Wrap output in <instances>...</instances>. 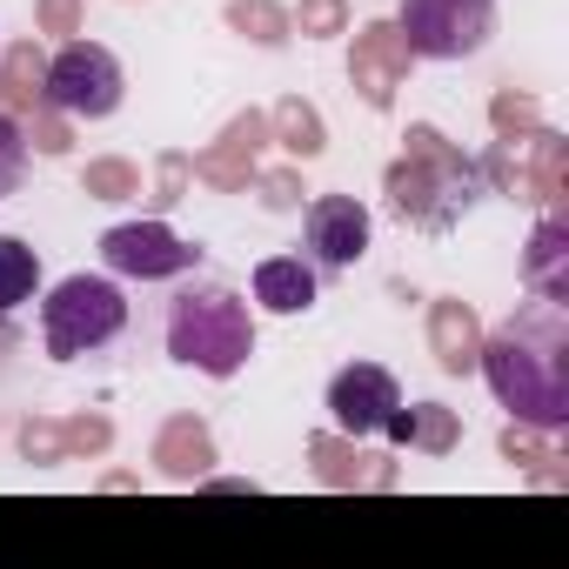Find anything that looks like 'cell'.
Segmentation results:
<instances>
[{"instance_id": "cell-9", "label": "cell", "mask_w": 569, "mask_h": 569, "mask_svg": "<svg viewBox=\"0 0 569 569\" xmlns=\"http://www.w3.org/2000/svg\"><path fill=\"white\" fill-rule=\"evenodd\" d=\"M316 296H322V274H316L309 254H268V261H254V302L268 316H309Z\"/></svg>"}, {"instance_id": "cell-10", "label": "cell", "mask_w": 569, "mask_h": 569, "mask_svg": "<svg viewBox=\"0 0 569 569\" xmlns=\"http://www.w3.org/2000/svg\"><path fill=\"white\" fill-rule=\"evenodd\" d=\"M41 289V254L21 234H0V316H14Z\"/></svg>"}, {"instance_id": "cell-2", "label": "cell", "mask_w": 569, "mask_h": 569, "mask_svg": "<svg viewBox=\"0 0 569 569\" xmlns=\"http://www.w3.org/2000/svg\"><path fill=\"white\" fill-rule=\"evenodd\" d=\"M161 336H168V356L181 369H201L214 382L241 376L248 356H254V316L228 281H188V289L168 302Z\"/></svg>"}, {"instance_id": "cell-6", "label": "cell", "mask_w": 569, "mask_h": 569, "mask_svg": "<svg viewBox=\"0 0 569 569\" xmlns=\"http://www.w3.org/2000/svg\"><path fill=\"white\" fill-rule=\"evenodd\" d=\"M329 416H336L342 436H396V442L416 436V416H402V389H396V376L376 369V362H349V369H336V382H329Z\"/></svg>"}, {"instance_id": "cell-7", "label": "cell", "mask_w": 569, "mask_h": 569, "mask_svg": "<svg viewBox=\"0 0 569 569\" xmlns=\"http://www.w3.org/2000/svg\"><path fill=\"white\" fill-rule=\"evenodd\" d=\"M101 261L108 274H128V281H174L201 268V248L181 241L168 221H121L101 234Z\"/></svg>"}, {"instance_id": "cell-3", "label": "cell", "mask_w": 569, "mask_h": 569, "mask_svg": "<svg viewBox=\"0 0 569 569\" xmlns=\"http://www.w3.org/2000/svg\"><path fill=\"white\" fill-rule=\"evenodd\" d=\"M128 336V296L114 274H68L54 281V296L41 302V342L54 362L101 356Z\"/></svg>"}, {"instance_id": "cell-11", "label": "cell", "mask_w": 569, "mask_h": 569, "mask_svg": "<svg viewBox=\"0 0 569 569\" xmlns=\"http://www.w3.org/2000/svg\"><path fill=\"white\" fill-rule=\"evenodd\" d=\"M21 174H28V134L14 114H0V194H14Z\"/></svg>"}, {"instance_id": "cell-8", "label": "cell", "mask_w": 569, "mask_h": 569, "mask_svg": "<svg viewBox=\"0 0 569 569\" xmlns=\"http://www.w3.org/2000/svg\"><path fill=\"white\" fill-rule=\"evenodd\" d=\"M302 241H309L316 274H342L369 254V208L356 194H316L302 214Z\"/></svg>"}, {"instance_id": "cell-5", "label": "cell", "mask_w": 569, "mask_h": 569, "mask_svg": "<svg viewBox=\"0 0 569 569\" xmlns=\"http://www.w3.org/2000/svg\"><path fill=\"white\" fill-rule=\"evenodd\" d=\"M128 94V74L121 61L101 48V41H74L48 61V108L54 114H74V121H108Z\"/></svg>"}, {"instance_id": "cell-4", "label": "cell", "mask_w": 569, "mask_h": 569, "mask_svg": "<svg viewBox=\"0 0 569 569\" xmlns=\"http://www.w3.org/2000/svg\"><path fill=\"white\" fill-rule=\"evenodd\" d=\"M402 34L422 61H469L496 34V0H402Z\"/></svg>"}, {"instance_id": "cell-1", "label": "cell", "mask_w": 569, "mask_h": 569, "mask_svg": "<svg viewBox=\"0 0 569 569\" xmlns=\"http://www.w3.org/2000/svg\"><path fill=\"white\" fill-rule=\"evenodd\" d=\"M482 376L509 416H522L536 429H562L569 422V322H562V309L549 296L516 309L489 336Z\"/></svg>"}]
</instances>
